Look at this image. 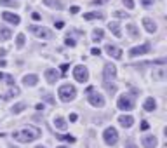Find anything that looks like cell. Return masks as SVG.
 <instances>
[{
  "mask_svg": "<svg viewBox=\"0 0 167 148\" xmlns=\"http://www.w3.org/2000/svg\"><path fill=\"white\" fill-rule=\"evenodd\" d=\"M18 94H19V89L14 86V87L10 89L7 94H4V96H2V99H9V98H12V96H18Z\"/></svg>",
  "mask_w": 167,
  "mask_h": 148,
  "instance_id": "cell-27",
  "label": "cell"
},
{
  "mask_svg": "<svg viewBox=\"0 0 167 148\" xmlns=\"http://www.w3.org/2000/svg\"><path fill=\"white\" fill-rule=\"evenodd\" d=\"M139 2H141L145 7H150V5H153V2H155V0H139Z\"/></svg>",
  "mask_w": 167,
  "mask_h": 148,
  "instance_id": "cell-36",
  "label": "cell"
},
{
  "mask_svg": "<svg viewBox=\"0 0 167 148\" xmlns=\"http://www.w3.org/2000/svg\"><path fill=\"white\" fill-rule=\"evenodd\" d=\"M23 110H26V105H24V103H16V105L12 106V110H10V112L16 115V113H21Z\"/></svg>",
  "mask_w": 167,
  "mask_h": 148,
  "instance_id": "cell-26",
  "label": "cell"
},
{
  "mask_svg": "<svg viewBox=\"0 0 167 148\" xmlns=\"http://www.w3.org/2000/svg\"><path fill=\"white\" fill-rule=\"evenodd\" d=\"M23 84H24L26 87H33V86H37V84H39V77H37L35 73L24 75V77H23Z\"/></svg>",
  "mask_w": 167,
  "mask_h": 148,
  "instance_id": "cell-13",
  "label": "cell"
},
{
  "mask_svg": "<svg viewBox=\"0 0 167 148\" xmlns=\"http://www.w3.org/2000/svg\"><path fill=\"white\" fill-rule=\"evenodd\" d=\"M125 30L129 31V35H131V39H138L139 37V30L136 25H132V23H127L125 25Z\"/></svg>",
  "mask_w": 167,
  "mask_h": 148,
  "instance_id": "cell-17",
  "label": "cell"
},
{
  "mask_svg": "<svg viewBox=\"0 0 167 148\" xmlns=\"http://www.w3.org/2000/svg\"><path fill=\"white\" fill-rule=\"evenodd\" d=\"M115 18H122V19H127L129 14H127V12H124V10H115Z\"/></svg>",
  "mask_w": 167,
  "mask_h": 148,
  "instance_id": "cell-31",
  "label": "cell"
},
{
  "mask_svg": "<svg viewBox=\"0 0 167 148\" xmlns=\"http://www.w3.org/2000/svg\"><path fill=\"white\" fill-rule=\"evenodd\" d=\"M151 51V45L150 44H143V45H136L129 51V56L131 58H136V56H143V54H148Z\"/></svg>",
  "mask_w": 167,
  "mask_h": 148,
  "instance_id": "cell-7",
  "label": "cell"
},
{
  "mask_svg": "<svg viewBox=\"0 0 167 148\" xmlns=\"http://www.w3.org/2000/svg\"><path fill=\"white\" fill-rule=\"evenodd\" d=\"M143 26H145V30H146L148 33H155V31H157V25H155V21L150 19V18H145V19H143Z\"/></svg>",
  "mask_w": 167,
  "mask_h": 148,
  "instance_id": "cell-16",
  "label": "cell"
},
{
  "mask_svg": "<svg viewBox=\"0 0 167 148\" xmlns=\"http://www.w3.org/2000/svg\"><path fill=\"white\" fill-rule=\"evenodd\" d=\"M24 33H18V35H16V45H18V47H23V45H24Z\"/></svg>",
  "mask_w": 167,
  "mask_h": 148,
  "instance_id": "cell-30",
  "label": "cell"
},
{
  "mask_svg": "<svg viewBox=\"0 0 167 148\" xmlns=\"http://www.w3.org/2000/svg\"><path fill=\"white\" fill-rule=\"evenodd\" d=\"M134 96L136 94H122L117 101V106L122 112H131V110L134 108Z\"/></svg>",
  "mask_w": 167,
  "mask_h": 148,
  "instance_id": "cell-3",
  "label": "cell"
},
{
  "mask_svg": "<svg viewBox=\"0 0 167 148\" xmlns=\"http://www.w3.org/2000/svg\"><path fill=\"white\" fill-rule=\"evenodd\" d=\"M103 77L105 80H111L117 77V68L115 65H105V70H103Z\"/></svg>",
  "mask_w": 167,
  "mask_h": 148,
  "instance_id": "cell-9",
  "label": "cell"
},
{
  "mask_svg": "<svg viewBox=\"0 0 167 148\" xmlns=\"http://www.w3.org/2000/svg\"><path fill=\"white\" fill-rule=\"evenodd\" d=\"M151 77H153L155 80H164V79H166V68L153 70V71H151Z\"/></svg>",
  "mask_w": 167,
  "mask_h": 148,
  "instance_id": "cell-21",
  "label": "cell"
},
{
  "mask_svg": "<svg viewBox=\"0 0 167 148\" xmlns=\"http://www.w3.org/2000/svg\"><path fill=\"white\" fill-rule=\"evenodd\" d=\"M91 54H92V56H99V54H101V51H99L98 47H94V49H91Z\"/></svg>",
  "mask_w": 167,
  "mask_h": 148,
  "instance_id": "cell-40",
  "label": "cell"
},
{
  "mask_svg": "<svg viewBox=\"0 0 167 148\" xmlns=\"http://www.w3.org/2000/svg\"><path fill=\"white\" fill-rule=\"evenodd\" d=\"M108 0H92V5H101V4H106Z\"/></svg>",
  "mask_w": 167,
  "mask_h": 148,
  "instance_id": "cell-41",
  "label": "cell"
},
{
  "mask_svg": "<svg viewBox=\"0 0 167 148\" xmlns=\"http://www.w3.org/2000/svg\"><path fill=\"white\" fill-rule=\"evenodd\" d=\"M105 51H106V54H108L110 58H113V59H120V58H122V51L118 49L117 45H111V44H108V45L105 47Z\"/></svg>",
  "mask_w": 167,
  "mask_h": 148,
  "instance_id": "cell-10",
  "label": "cell"
},
{
  "mask_svg": "<svg viewBox=\"0 0 167 148\" xmlns=\"http://www.w3.org/2000/svg\"><path fill=\"white\" fill-rule=\"evenodd\" d=\"M58 148H66V147H58Z\"/></svg>",
  "mask_w": 167,
  "mask_h": 148,
  "instance_id": "cell-52",
  "label": "cell"
},
{
  "mask_svg": "<svg viewBox=\"0 0 167 148\" xmlns=\"http://www.w3.org/2000/svg\"><path fill=\"white\" fill-rule=\"evenodd\" d=\"M4 79V73H2V71H0V80Z\"/></svg>",
  "mask_w": 167,
  "mask_h": 148,
  "instance_id": "cell-50",
  "label": "cell"
},
{
  "mask_svg": "<svg viewBox=\"0 0 167 148\" xmlns=\"http://www.w3.org/2000/svg\"><path fill=\"white\" fill-rule=\"evenodd\" d=\"M103 139H105V143H106L108 147L117 145V141H118L117 129H115V127H106V129H105V132H103Z\"/></svg>",
  "mask_w": 167,
  "mask_h": 148,
  "instance_id": "cell-5",
  "label": "cell"
},
{
  "mask_svg": "<svg viewBox=\"0 0 167 148\" xmlns=\"http://www.w3.org/2000/svg\"><path fill=\"white\" fill-rule=\"evenodd\" d=\"M42 99H45V101H47V103H50V105H54V103H56V101H54V98L50 96L49 92H45V94L42 96Z\"/></svg>",
  "mask_w": 167,
  "mask_h": 148,
  "instance_id": "cell-32",
  "label": "cell"
},
{
  "mask_svg": "<svg viewBox=\"0 0 167 148\" xmlns=\"http://www.w3.org/2000/svg\"><path fill=\"white\" fill-rule=\"evenodd\" d=\"M0 5H5V7H19V4L18 2H14V0H0Z\"/></svg>",
  "mask_w": 167,
  "mask_h": 148,
  "instance_id": "cell-28",
  "label": "cell"
},
{
  "mask_svg": "<svg viewBox=\"0 0 167 148\" xmlns=\"http://www.w3.org/2000/svg\"><path fill=\"white\" fill-rule=\"evenodd\" d=\"M79 10H80L79 5H71V7H70V12H71V14H79Z\"/></svg>",
  "mask_w": 167,
  "mask_h": 148,
  "instance_id": "cell-38",
  "label": "cell"
},
{
  "mask_svg": "<svg viewBox=\"0 0 167 148\" xmlns=\"http://www.w3.org/2000/svg\"><path fill=\"white\" fill-rule=\"evenodd\" d=\"M28 31L35 33L39 39H44V40H50L54 37V33L49 28H45V26H35V25H31V26H28Z\"/></svg>",
  "mask_w": 167,
  "mask_h": 148,
  "instance_id": "cell-4",
  "label": "cell"
},
{
  "mask_svg": "<svg viewBox=\"0 0 167 148\" xmlns=\"http://www.w3.org/2000/svg\"><path fill=\"white\" fill-rule=\"evenodd\" d=\"M12 37V31L9 28H4V26H0V39L2 40H9Z\"/></svg>",
  "mask_w": 167,
  "mask_h": 148,
  "instance_id": "cell-24",
  "label": "cell"
},
{
  "mask_svg": "<svg viewBox=\"0 0 167 148\" xmlns=\"http://www.w3.org/2000/svg\"><path fill=\"white\" fill-rule=\"evenodd\" d=\"M103 86H105V89L108 91L110 94H113V92L117 91V86H115V84H110V80H105V84H103Z\"/></svg>",
  "mask_w": 167,
  "mask_h": 148,
  "instance_id": "cell-29",
  "label": "cell"
},
{
  "mask_svg": "<svg viewBox=\"0 0 167 148\" xmlns=\"http://www.w3.org/2000/svg\"><path fill=\"white\" fill-rule=\"evenodd\" d=\"M103 35H105V31L101 28H94V31H92V40H94V42H99V40L103 39Z\"/></svg>",
  "mask_w": 167,
  "mask_h": 148,
  "instance_id": "cell-25",
  "label": "cell"
},
{
  "mask_svg": "<svg viewBox=\"0 0 167 148\" xmlns=\"http://www.w3.org/2000/svg\"><path fill=\"white\" fill-rule=\"evenodd\" d=\"M12 138L16 139V141H19V143H31V141H35V139L40 138V131L37 127L26 126V127H23L21 131H16V132L12 134Z\"/></svg>",
  "mask_w": 167,
  "mask_h": 148,
  "instance_id": "cell-1",
  "label": "cell"
},
{
  "mask_svg": "<svg viewBox=\"0 0 167 148\" xmlns=\"http://www.w3.org/2000/svg\"><path fill=\"white\" fill-rule=\"evenodd\" d=\"M66 70H68V65H66V63L61 65V71H63V73H66Z\"/></svg>",
  "mask_w": 167,
  "mask_h": 148,
  "instance_id": "cell-46",
  "label": "cell"
},
{
  "mask_svg": "<svg viewBox=\"0 0 167 148\" xmlns=\"http://www.w3.org/2000/svg\"><path fill=\"white\" fill-rule=\"evenodd\" d=\"M0 66H7V61H5V59H0Z\"/></svg>",
  "mask_w": 167,
  "mask_h": 148,
  "instance_id": "cell-47",
  "label": "cell"
},
{
  "mask_svg": "<svg viewBox=\"0 0 167 148\" xmlns=\"http://www.w3.org/2000/svg\"><path fill=\"white\" fill-rule=\"evenodd\" d=\"M44 4L49 5V7H52V9H56V10L63 9V2H61V0H44Z\"/></svg>",
  "mask_w": 167,
  "mask_h": 148,
  "instance_id": "cell-20",
  "label": "cell"
},
{
  "mask_svg": "<svg viewBox=\"0 0 167 148\" xmlns=\"http://www.w3.org/2000/svg\"><path fill=\"white\" fill-rule=\"evenodd\" d=\"M35 108H37V110H44V103H39V105H37Z\"/></svg>",
  "mask_w": 167,
  "mask_h": 148,
  "instance_id": "cell-48",
  "label": "cell"
},
{
  "mask_svg": "<svg viewBox=\"0 0 167 148\" xmlns=\"http://www.w3.org/2000/svg\"><path fill=\"white\" fill-rule=\"evenodd\" d=\"M108 28H110V31H111L117 39L122 37V30H120V25H118V23H108Z\"/></svg>",
  "mask_w": 167,
  "mask_h": 148,
  "instance_id": "cell-19",
  "label": "cell"
},
{
  "mask_svg": "<svg viewBox=\"0 0 167 148\" xmlns=\"http://www.w3.org/2000/svg\"><path fill=\"white\" fill-rule=\"evenodd\" d=\"M54 127L59 129V131H65V129L68 127V122H66L63 117H56L54 118Z\"/></svg>",
  "mask_w": 167,
  "mask_h": 148,
  "instance_id": "cell-18",
  "label": "cell"
},
{
  "mask_svg": "<svg viewBox=\"0 0 167 148\" xmlns=\"http://www.w3.org/2000/svg\"><path fill=\"white\" fill-rule=\"evenodd\" d=\"M143 106H145L146 112H153V110L157 108V101H155L153 98H148L146 101H145V105H143Z\"/></svg>",
  "mask_w": 167,
  "mask_h": 148,
  "instance_id": "cell-22",
  "label": "cell"
},
{
  "mask_svg": "<svg viewBox=\"0 0 167 148\" xmlns=\"http://www.w3.org/2000/svg\"><path fill=\"white\" fill-rule=\"evenodd\" d=\"M65 44H66V45H70V47H73V45H75V40L70 39V37H66V39H65Z\"/></svg>",
  "mask_w": 167,
  "mask_h": 148,
  "instance_id": "cell-35",
  "label": "cell"
},
{
  "mask_svg": "<svg viewBox=\"0 0 167 148\" xmlns=\"http://www.w3.org/2000/svg\"><path fill=\"white\" fill-rule=\"evenodd\" d=\"M37 148H45V147H37Z\"/></svg>",
  "mask_w": 167,
  "mask_h": 148,
  "instance_id": "cell-51",
  "label": "cell"
},
{
  "mask_svg": "<svg viewBox=\"0 0 167 148\" xmlns=\"http://www.w3.org/2000/svg\"><path fill=\"white\" fill-rule=\"evenodd\" d=\"M125 148H138V147H136L132 141H127V143H125Z\"/></svg>",
  "mask_w": 167,
  "mask_h": 148,
  "instance_id": "cell-43",
  "label": "cell"
},
{
  "mask_svg": "<svg viewBox=\"0 0 167 148\" xmlns=\"http://www.w3.org/2000/svg\"><path fill=\"white\" fill-rule=\"evenodd\" d=\"M118 124H120L122 127L129 129V127H132V124H134V118L131 117V115H120V117H118Z\"/></svg>",
  "mask_w": 167,
  "mask_h": 148,
  "instance_id": "cell-15",
  "label": "cell"
},
{
  "mask_svg": "<svg viewBox=\"0 0 167 148\" xmlns=\"http://www.w3.org/2000/svg\"><path fill=\"white\" fill-rule=\"evenodd\" d=\"M73 79L77 80V82H87L89 80V71L87 68L84 66V65H77L75 68H73Z\"/></svg>",
  "mask_w": 167,
  "mask_h": 148,
  "instance_id": "cell-6",
  "label": "cell"
},
{
  "mask_svg": "<svg viewBox=\"0 0 167 148\" xmlns=\"http://www.w3.org/2000/svg\"><path fill=\"white\" fill-rule=\"evenodd\" d=\"M31 18H33L35 21H39L40 19V14H39V12H33V14H31Z\"/></svg>",
  "mask_w": 167,
  "mask_h": 148,
  "instance_id": "cell-45",
  "label": "cell"
},
{
  "mask_svg": "<svg viewBox=\"0 0 167 148\" xmlns=\"http://www.w3.org/2000/svg\"><path fill=\"white\" fill-rule=\"evenodd\" d=\"M54 26H56V28H58V30L65 28V21H56V23H54Z\"/></svg>",
  "mask_w": 167,
  "mask_h": 148,
  "instance_id": "cell-39",
  "label": "cell"
},
{
  "mask_svg": "<svg viewBox=\"0 0 167 148\" xmlns=\"http://www.w3.org/2000/svg\"><path fill=\"white\" fill-rule=\"evenodd\" d=\"M148 127H150V124H148V122H141V129H143V131H146Z\"/></svg>",
  "mask_w": 167,
  "mask_h": 148,
  "instance_id": "cell-44",
  "label": "cell"
},
{
  "mask_svg": "<svg viewBox=\"0 0 167 148\" xmlns=\"http://www.w3.org/2000/svg\"><path fill=\"white\" fill-rule=\"evenodd\" d=\"M2 18H4V21H9L10 25H19V16L18 14H12V12H2Z\"/></svg>",
  "mask_w": 167,
  "mask_h": 148,
  "instance_id": "cell-14",
  "label": "cell"
},
{
  "mask_svg": "<svg viewBox=\"0 0 167 148\" xmlns=\"http://www.w3.org/2000/svg\"><path fill=\"white\" fill-rule=\"evenodd\" d=\"M127 9H134V0H122Z\"/></svg>",
  "mask_w": 167,
  "mask_h": 148,
  "instance_id": "cell-34",
  "label": "cell"
},
{
  "mask_svg": "<svg viewBox=\"0 0 167 148\" xmlns=\"http://www.w3.org/2000/svg\"><path fill=\"white\" fill-rule=\"evenodd\" d=\"M59 139H65V141H70V143H73L75 141V138L73 136H66V134H58Z\"/></svg>",
  "mask_w": 167,
  "mask_h": 148,
  "instance_id": "cell-33",
  "label": "cell"
},
{
  "mask_svg": "<svg viewBox=\"0 0 167 148\" xmlns=\"http://www.w3.org/2000/svg\"><path fill=\"white\" fill-rule=\"evenodd\" d=\"M77 118H79V115H77V113H70V122H75Z\"/></svg>",
  "mask_w": 167,
  "mask_h": 148,
  "instance_id": "cell-42",
  "label": "cell"
},
{
  "mask_svg": "<svg viewBox=\"0 0 167 148\" xmlns=\"http://www.w3.org/2000/svg\"><path fill=\"white\" fill-rule=\"evenodd\" d=\"M89 103L92 105V106H98V108H101V106H105V98L99 94V92H89Z\"/></svg>",
  "mask_w": 167,
  "mask_h": 148,
  "instance_id": "cell-8",
  "label": "cell"
},
{
  "mask_svg": "<svg viewBox=\"0 0 167 148\" xmlns=\"http://www.w3.org/2000/svg\"><path fill=\"white\" fill-rule=\"evenodd\" d=\"M105 18V14L103 12H87V14H84V19H103Z\"/></svg>",
  "mask_w": 167,
  "mask_h": 148,
  "instance_id": "cell-23",
  "label": "cell"
},
{
  "mask_svg": "<svg viewBox=\"0 0 167 148\" xmlns=\"http://www.w3.org/2000/svg\"><path fill=\"white\" fill-rule=\"evenodd\" d=\"M143 147L145 148H155L157 147V138L153 134H145L143 136Z\"/></svg>",
  "mask_w": 167,
  "mask_h": 148,
  "instance_id": "cell-12",
  "label": "cell"
},
{
  "mask_svg": "<svg viewBox=\"0 0 167 148\" xmlns=\"http://www.w3.org/2000/svg\"><path fill=\"white\" fill-rule=\"evenodd\" d=\"M45 79H47V82H49V84H56V80L61 79V75H59L58 70L49 68V70H45Z\"/></svg>",
  "mask_w": 167,
  "mask_h": 148,
  "instance_id": "cell-11",
  "label": "cell"
},
{
  "mask_svg": "<svg viewBox=\"0 0 167 148\" xmlns=\"http://www.w3.org/2000/svg\"><path fill=\"white\" fill-rule=\"evenodd\" d=\"M5 54H7V51H5V49H0V56H5Z\"/></svg>",
  "mask_w": 167,
  "mask_h": 148,
  "instance_id": "cell-49",
  "label": "cell"
},
{
  "mask_svg": "<svg viewBox=\"0 0 167 148\" xmlns=\"http://www.w3.org/2000/svg\"><path fill=\"white\" fill-rule=\"evenodd\" d=\"M59 98H61V101H73L75 99V96H77V91H75V87L71 86V84H63L61 87H59Z\"/></svg>",
  "mask_w": 167,
  "mask_h": 148,
  "instance_id": "cell-2",
  "label": "cell"
},
{
  "mask_svg": "<svg viewBox=\"0 0 167 148\" xmlns=\"http://www.w3.org/2000/svg\"><path fill=\"white\" fill-rule=\"evenodd\" d=\"M4 79H5V82H7L9 86H14V79H12L10 75H4Z\"/></svg>",
  "mask_w": 167,
  "mask_h": 148,
  "instance_id": "cell-37",
  "label": "cell"
}]
</instances>
